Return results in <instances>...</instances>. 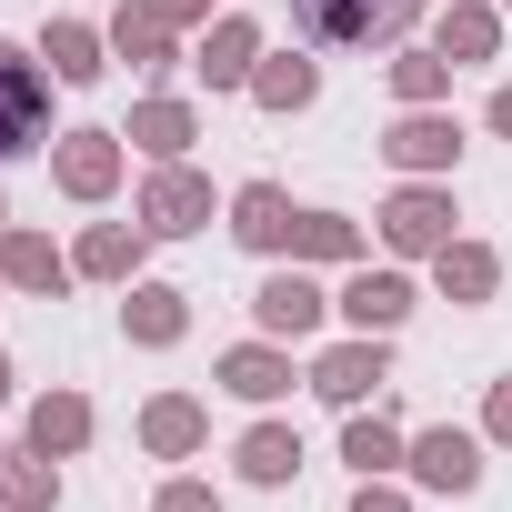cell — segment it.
Segmentation results:
<instances>
[{"mask_svg": "<svg viewBox=\"0 0 512 512\" xmlns=\"http://www.w3.org/2000/svg\"><path fill=\"white\" fill-rule=\"evenodd\" d=\"M292 11L322 41H372V31H402L412 21V0H292Z\"/></svg>", "mask_w": 512, "mask_h": 512, "instance_id": "1", "label": "cell"}, {"mask_svg": "<svg viewBox=\"0 0 512 512\" xmlns=\"http://www.w3.org/2000/svg\"><path fill=\"white\" fill-rule=\"evenodd\" d=\"M31 131H41V81L21 51H0V151H21Z\"/></svg>", "mask_w": 512, "mask_h": 512, "instance_id": "2", "label": "cell"}, {"mask_svg": "<svg viewBox=\"0 0 512 512\" xmlns=\"http://www.w3.org/2000/svg\"><path fill=\"white\" fill-rule=\"evenodd\" d=\"M352 312H362V322H392V312H402V292H392V282H372V292H352Z\"/></svg>", "mask_w": 512, "mask_h": 512, "instance_id": "3", "label": "cell"}, {"mask_svg": "<svg viewBox=\"0 0 512 512\" xmlns=\"http://www.w3.org/2000/svg\"><path fill=\"white\" fill-rule=\"evenodd\" d=\"M432 482H472V452L462 442H432Z\"/></svg>", "mask_w": 512, "mask_h": 512, "instance_id": "4", "label": "cell"}]
</instances>
